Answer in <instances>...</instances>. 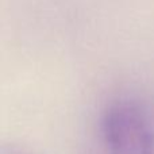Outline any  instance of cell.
<instances>
[{
	"label": "cell",
	"mask_w": 154,
	"mask_h": 154,
	"mask_svg": "<svg viewBox=\"0 0 154 154\" xmlns=\"http://www.w3.org/2000/svg\"><path fill=\"white\" fill-rule=\"evenodd\" d=\"M0 154H35V153H32L31 150L26 149L23 146H18V145L14 143H5L2 146Z\"/></svg>",
	"instance_id": "2"
},
{
	"label": "cell",
	"mask_w": 154,
	"mask_h": 154,
	"mask_svg": "<svg viewBox=\"0 0 154 154\" xmlns=\"http://www.w3.org/2000/svg\"><path fill=\"white\" fill-rule=\"evenodd\" d=\"M101 134L109 154H154V120L134 100L120 99L107 106Z\"/></svg>",
	"instance_id": "1"
}]
</instances>
